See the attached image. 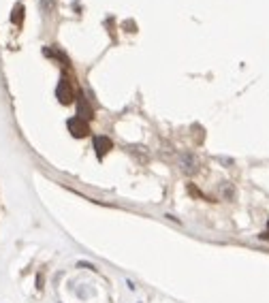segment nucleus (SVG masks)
Instances as JSON below:
<instances>
[{
	"mask_svg": "<svg viewBox=\"0 0 269 303\" xmlns=\"http://www.w3.org/2000/svg\"><path fill=\"white\" fill-rule=\"evenodd\" d=\"M69 130H71V134H73V137H77V139L88 137V134H90V126H88V122H86V120H81L79 116L69 120Z\"/></svg>",
	"mask_w": 269,
	"mask_h": 303,
	"instance_id": "nucleus-3",
	"label": "nucleus"
},
{
	"mask_svg": "<svg viewBox=\"0 0 269 303\" xmlns=\"http://www.w3.org/2000/svg\"><path fill=\"white\" fill-rule=\"evenodd\" d=\"M22 17H24V7L17 5V7L13 9V17H11V19H13L15 24H22Z\"/></svg>",
	"mask_w": 269,
	"mask_h": 303,
	"instance_id": "nucleus-6",
	"label": "nucleus"
},
{
	"mask_svg": "<svg viewBox=\"0 0 269 303\" xmlns=\"http://www.w3.org/2000/svg\"><path fill=\"white\" fill-rule=\"evenodd\" d=\"M77 109H79V113L77 116L81 118V120H92V116H94V111H92V107H90V103H88V98L81 94L79 96V100H77Z\"/></svg>",
	"mask_w": 269,
	"mask_h": 303,
	"instance_id": "nucleus-5",
	"label": "nucleus"
},
{
	"mask_svg": "<svg viewBox=\"0 0 269 303\" xmlns=\"http://www.w3.org/2000/svg\"><path fill=\"white\" fill-rule=\"evenodd\" d=\"M111 148H113V143H111L109 137H103V134H100V137H94V150H96L98 158H105Z\"/></svg>",
	"mask_w": 269,
	"mask_h": 303,
	"instance_id": "nucleus-4",
	"label": "nucleus"
},
{
	"mask_svg": "<svg viewBox=\"0 0 269 303\" xmlns=\"http://www.w3.org/2000/svg\"><path fill=\"white\" fill-rule=\"evenodd\" d=\"M180 166H182V171H184L186 175H194L196 171H199L201 162H199V158H196L194 154L186 152V154H182V156H180Z\"/></svg>",
	"mask_w": 269,
	"mask_h": 303,
	"instance_id": "nucleus-2",
	"label": "nucleus"
},
{
	"mask_svg": "<svg viewBox=\"0 0 269 303\" xmlns=\"http://www.w3.org/2000/svg\"><path fill=\"white\" fill-rule=\"evenodd\" d=\"M56 96H58V100L62 103V105H71V103H73L75 94H73V88H71V83H69L66 77H62V79H60L58 90H56Z\"/></svg>",
	"mask_w": 269,
	"mask_h": 303,
	"instance_id": "nucleus-1",
	"label": "nucleus"
}]
</instances>
